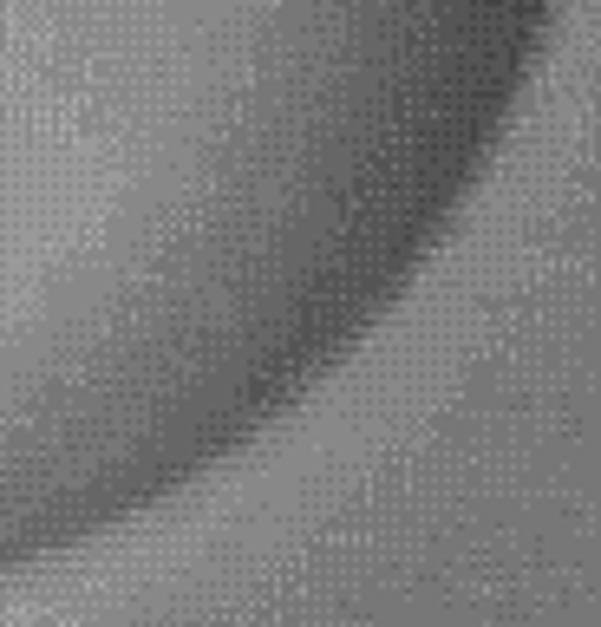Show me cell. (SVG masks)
Masks as SVG:
<instances>
[{
  "label": "cell",
  "instance_id": "cell-1",
  "mask_svg": "<svg viewBox=\"0 0 601 627\" xmlns=\"http://www.w3.org/2000/svg\"><path fill=\"white\" fill-rule=\"evenodd\" d=\"M268 40L275 0H0V497L268 334Z\"/></svg>",
  "mask_w": 601,
  "mask_h": 627
}]
</instances>
